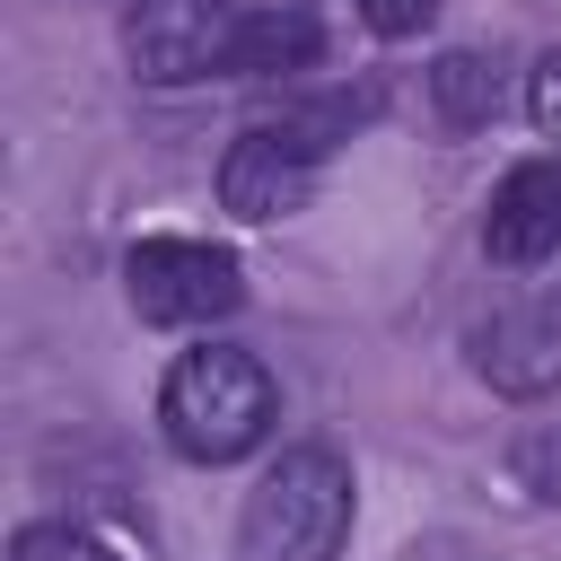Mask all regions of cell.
Segmentation results:
<instances>
[{
	"label": "cell",
	"mask_w": 561,
	"mask_h": 561,
	"mask_svg": "<svg viewBox=\"0 0 561 561\" xmlns=\"http://www.w3.org/2000/svg\"><path fill=\"white\" fill-rule=\"evenodd\" d=\"M158 421H167V447L193 456V465H237L245 447H263L272 430V377L254 351L237 342H202L167 368V394H158Z\"/></svg>",
	"instance_id": "obj_1"
},
{
	"label": "cell",
	"mask_w": 561,
	"mask_h": 561,
	"mask_svg": "<svg viewBox=\"0 0 561 561\" xmlns=\"http://www.w3.org/2000/svg\"><path fill=\"white\" fill-rule=\"evenodd\" d=\"M526 114H535V131H543V140H561V53H552V61H535V79H526Z\"/></svg>",
	"instance_id": "obj_11"
},
{
	"label": "cell",
	"mask_w": 561,
	"mask_h": 561,
	"mask_svg": "<svg viewBox=\"0 0 561 561\" xmlns=\"http://www.w3.org/2000/svg\"><path fill=\"white\" fill-rule=\"evenodd\" d=\"M351 9H359L377 35H421V26L438 18V0H351Z\"/></svg>",
	"instance_id": "obj_12"
},
{
	"label": "cell",
	"mask_w": 561,
	"mask_h": 561,
	"mask_svg": "<svg viewBox=\"0 0 561 561\" xmlns=\"http://www.w3.org/2000/svg\"><path fill=\"white\" fill-rule=\"evenodd\" d=\"M482 245H491V263H508V272L561 254V158H526V167L500 175L491 219H482Z\"/></svg>",
	"instance_id": "obj_6"
},
{
	"label": "cell",
	"mask_w": 561,
	"mask_h": 561,
	"mask_svg": "<svg viewBox=\"0 0 561 561\" xmlns=\"http://www.w3.org/2000/svg\"><path fill=\"white\" fill-rule=\"evenodd\" d=\"M473 368L500 394H543V386H561V324L543 307H508L473 333Z\"/></svg>",
	"instance_id": "obj_7"
},
{
	"label": "cell",
	"mask_w": 561,
	"mask_h": 561,
	"mask_svg": "<svg viewBox=\"0 0 561 561\" xmlns=\"http://www.w3.org/2000/svg\"><path fill=\"white\" fill-rule=\"evenodd\" d=\"M324 53V26L307 9H254L228 44V79H272V70H307Z\"/></svg>",
	"instance_id": "obj_8"
},
{
	"label": "cell",
	"mask_w": 561,
	"mask_h": 561,
	"mask_svg": "<svg viewBox=\"0 0 561 561\" xmlns=\"http://www.w3.org/2000/svg\"><path fill=\"white\" fill-rule=\"evenodd\" d=\"M9 561H123L114 543H96L88 526H26L9 543Z\"/></svg>",
	"instance_id": "obj_10"
},
{
	"label": "cell",
	"mask_w": 561,
	"mask_h": 561,
	"mask_svg": "<svg viewBox=\"0 0 561 561\" xmlns=\"http://www.w3.org/2000/svg\"><path fill=\"white\" fill-rule=\"evenodd\" d=\"M351 535V465L333 447H289L237 517V561H333Z\"/></svg>",
	"instance_id": "obj_2"
},
{
	"label": "cell",
	"mask_w": 561,
	"mask_h": 561,
	"mask_svg": "<svg viewBox=\"0 0 561 561\" xmlns=\"http://www.w3.org/2000/svg\"><path fill=\"white\" fill-rule=\"evenodd\" d=\"M123 289H131L140 324H210V316H228L245 298L237 254L193 245V237H140L131 263H123Z\"/></svg>",
	"instance_id": "obj_4"
},
{
	"label": "cell",
	"mask_w": 561,
	"mask_h": 561,
	"mask_svg": "<svg viewBox=\"0 0 561 561\" xmlns=\"http://www.w3.org/2000/svg\"><path fill=\"white\" fill-rule=\"evenodd\" d=\"M491 105H500L491 61H482V53H447V61H438V114H447V123H491Z\"/></svg>",
	"instance_id": "obj_9"
},
{
	"label": "cell",
	"mask_w": 561,
	"mask_h": 561,
	"mask_svg": "<svg viewBox=\"0 0 561 561\" xmlns=\"http://www.w3.org/2000/svg\"><path fill=\"white\" fill-rule=\"evenodd\" d=\"M359 105H316V114H280V123H245L228 167H219V202L237 219H289L316 184V158L333 149V131Z\"/></svg>",
	"instance_id": "obj_3"
},
{
	"label": "cell",
	"mask_w": 561,
	"mask_h": 561,
	"mask_svg": "<svg viewBox=\"0 0 561 561\" xmlns=\"http://www.w3.org/2000/svg\"><path fill=\"white\" fill-rule=\"evenodd\" d=\"M237 26H245L237 0H131V18H123V53H131L140 79L184 88V79L228 70Z\"/></svg>",
	"instance_id": "obj_5"
}]
</instances>
